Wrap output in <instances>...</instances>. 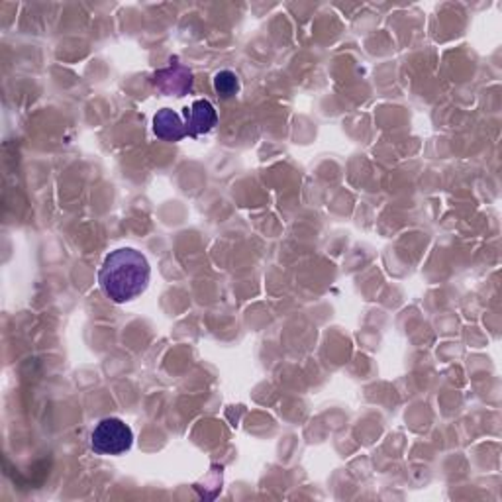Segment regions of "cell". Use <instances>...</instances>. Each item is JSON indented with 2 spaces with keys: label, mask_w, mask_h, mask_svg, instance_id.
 Wrapping results in <instances>:
<instances>
[{
  "label": "cell",
  "mask_w": 502,
  "mask_h": 502,
  "mask_svg": "<svg viewBox=\"0 0 502 502\" xmlns=\"http://www.w3.org/2000/svg\"><path fill=\"white\" fill-rule=\"evenodd\" d=\"M154 132L159 140L175 144L187 137V126L175 110L162 109L154 116Z\"/></svg>",
  "instance_id": "cell-5"
},
{
  "label": "cell",
  "mask_w": 502,
  "mask_h": 502,
  "mask_svg": "<svg viewBox=\"0 0 502 502\" xmlns=\"http://www.w3.org/2000/svg\"><path fill=\"white\" fill-rule=\"evenodd\" d=\"M215 91L222 99H230V96H236L240 91V79L233 71H220L215 77Z\"/></svg>",
  "instance_id": "cell-6"
},
{
  "label": "cell",
  "mask_w": 502,
  "mask_h": 502,
  "mask_svg": "<svg viewBox=\"0 0 502 502\" xmlns=\"http://www.w3.org/2000/svg\"><path fill=\"white\" fill-rule=\"evenodd\" d=\"M216 124H218V114L210 101H195L190 104V109H185L187 136L190 137L208 134Z\"/></svg>",
  "instance_id": "cell-4"
},
{
  "label": "cell",
  "mask_w": 502,
  "mask_h": 502,
  "mask_svg": "<svg viewBox=\"0 0 502 502\" xmlns=\"http://www.w3.org/2000/svg\"><path fill=\"white\" fill-rule=\"evenodd\" d=\"M152 267L142 251L122 248L110 251L101 267L99 283L102 293L116 304L130 303L145 293Z\"/></svg>",
  "instance_id": "cell-1"
},
{
  "label": "cell",
  "mask_w": 502,
  "mask_h": 502,
  "mask_svg": "<svg viewBox=\"0 0 502 502\" xmlns=\"http://www.w3.org/2000/svg\"><path fill=\"white\" fill-rule=\"evenodd\" d=\"M134 445V432L120 418H104L91 436V447L99 455H122Z\"/></svg>",
  "instance_id": "cell-2"
},
{
  "label": "cell",
  "mask_w": 502,
  "mask_h": 502,
  "mask_svg": "<svg viewBox=\"0 0 502 502\" xmlns=\"http://www.w3.org/2000/svg\"><path fill=\"white\" fill-rule=\"evenodd\" d=\"M192 73L183 63L177 59H171L169 67L159 69L154 75V84L155 87L171 96H187L192 91Z\"/></svg>",
  "instance_id": "cell-3"
}]
</instances>
